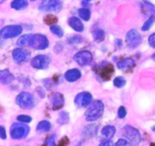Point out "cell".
<instances>
[{
    "instance_id": "b9f144b4",
    "label": "cell",
    "mask_w": 155,
    "mask_h": 146,
    "mask_svg": "<svg viewBox=\"0 0 155 146\" xmlns=\"http://www.w3.org/2000/svg\"><path fill=\"white\" fill-rule=\"evenodd\" d=\"M115 43H116L117 45V46L120 47V48L123 46V42H122V40H121V39H117L116 40H115Z\"/></svg>"
},
{
    "instance_id": "74e56055",
    "label": "cell",
    "mask_w": 155,
    "mask_h": 146,
    "mask_svg": "<svg viewBox=\"0 0 155 146\" xmlns=\"http://www.w3.org/2000/svg\"><path fill=\"white\" fill-rule=\"evenodd\" d=\"M0 137L2 139L5 140L7 139V134H6V130L3 126L0 127Z\"/></svg>"
},
{
    "instance_id": "484cf974",
    "label": "cell",
    "mask_w": 155,
    "mask_h": 146,
    "mask_svg": "<svg viewBox=\"0 0 155 146\" xmlns=\"http://www.w3.org/2000/svg\"><path fill=\"white\" fill-rule=\"evenodd\" d=\"M50 30H51V32L53 34L57 36L58 37H62L64 36V30H62V28L60 26L56 25V24L51 25L50 27Z\"/></svg>"
},
{
    "instance_id": "f35d334b",
    "label": "cell",
    "mask_w": 155,
    "mask_h": 146,
    "mask_svg": "<svg viewBox=\"0 0 155 146\" xmlns=\"http://www.w3.org/2000/svg\"><path fill=\"white\" fill-rule=\"evenodd\" d=\"M20 81L22 83H24V86L26 87H29V86H31V82L29 80V78H26V77H23V78L20 79Z\"/></svg>"
},
{
    "instance_id": "f1b7e54d",
    "label": "cell",
    "mask_w": 155,
    "mask_h": 146,
    "mask_svg": "<svg viewBox=\"0 0 155 146\" xmlns=\"http://www.w3.org/2000/svg\"><path fill=\"white\" fill-rule=\"evenodd\" d=\"M127 81L123 77H117L114 80V86L117 88H123L125 86Z\"/></svg>"
},
{
    "instance_id": "d4e9b609",
    "label": "cell",
    "mask_w": 155,
    "mask_h": 146,
    "mask_svg": "<svg viewBox=\"0 0 155 146\" xmlns=\"http://www.w3.org/2000/svg\"><path fill=\"white\" fill-rule=\"evenodd\" d=\"M79 16L81 18L85 21H89L91 18V12L89 9L86 8H82L78 10Z\"/></svg>"
},
{
    "instance_id": "5b68a950",
    "label": "cell",
    "mask_w": 155,
    "mask_h": 146,
    "mask_svg": "<svg viewBox=\"0 0 155 146\" xmlns=\"http://www.w3.org/2000/svg\"><path fill=\"white\" fill-rule=\"evenodd\" d=\"M94 72L96 74L98 79H101L102 81L110 80L112 75L114 72V68L111 64L104 63L96 65L94 68Z\"/></svg>"
},
{
    "instance_id": "d6986e66",
    "label": "cell",
    "mask_w": 155,
    "mask_h": 146,
    "mask_svg": "<svg viewBox=\"0 0 155 146\" xmlns=\"http://www.w3.org/2000/svg\"><path fill=\"white\" fill-rule=\"evenodd\" d=\"M68 24L70 27L74 30L75 31L79 32H83L84 30V25L82 23V21L79 19L77 17H71L68 19Z\"/></svg>"
},
{
    "instance_id": "d590c367",
    "label": "cell",
    "mask_w": 155,
    "mask_h": 146,
    "mask_svg": "<svg viewBox=\"0 0 155 146\" xmlns=\"http://www.w3.org/2000/svg\"><path fill=\"white\" fill-rule=\"evenodd\" d=\"M36 92H37L38 95H39L40 98H45V90L42 89V87H41V86H38V87L36 88Z\"/></svg>"
},
{
    "instance_id": "277c9868",
    "label": "cell",
    "mask_w": 155,
    "mask_h": 146,
    "mask_svg": "<svg viewBox=\"0 0 155 146\" xmlns=\"http://www.w3.org/2000/svg\"><path fill=\"white\" fill-rule=\"evenodd\" d=\"M30 131V127L25 123H15L11 126L10 136L12 139L20 140L28 136Z\"/></svg>"
},
{
    "instance_id": "7dc6e473",
    "label": "cell",
    "mask_w": 155,
    "mask_h": 146,
    "mask_svg": "<svg viewBox=\"0 0 155 146\" xmlns=\"http://www.w3.org/2000/svg\"><path fill=\"white\" fill-rule=\"evenodd\" d=\"M30 1H31V2H34V1H36V0H30Z\"/></svg>"
},
{
    "instance_id": "8fae6325",
    "label": "cell",
    "mask_w": 155,
    "mask_h": 146,
    "mask_svg": "<svg viewBox=\"0 0 155 146\" xmlns=\"http://www.w3.org/2000/svg\"><path fill=\"white\" fill-rule=\"evenodd\" d=\"M31 57V53L28 50L24 48H15L12 51V58L14 61L18 65L26 63L28 61Z\"/></svg>"
},
{
    "instance_id": "60d3db41",
    "label": "cell",
    "mask_w": 155,
    "mask_h": 146,
    "mask_svg": "<svg viewBox=\"0 0 155 146\" xmlns=\"http://www.w3.org/2000/svg\"><path fill=\"white\" fill-rule=\"evenodd\" d=\"M68 143H69V139H68V137H64L62 138L61 140L59 142V145H68Z\"/></svg>"
},
{
    "instance_id": "ffe728a7",
    "label": "cell",
    "mask_w": 155,
    "mask_h": 146,
    "mask_svg": "<svg viewBox=\"0 0 155 146\" xmlns=\"http://www.w3.org/2000/svg\"><path fill=\"white\" fill-rule=\"evenodd\" d=\"M27 0H13L11 3V8L17 11H21L25 9L28 6Z\"/></svg>"
},
{
    "instance_id": "7c38bea8",
    "label": "cell",
    "mask_w": 155,
    "mask_h": 146,
    "mask_svg": "<svg viewBox=\"0 0 155 146\" xmlns=\"http://www.w3.org/2000/svg\"><path fill=\"white\" fill-rule=\"evenodd\" d=\"M51 58L47 55H39L32 59L31 66L35 69L45 70L48 68Z\"/></svg>"
},
{
    "instance_id": "2e32d148",
    "label": "cell",
    "mask_w": 155,
    "mask_h": 146,
    "mask_svg": "<svg viewBox=\"0 0 155 146\" xmlns=\"http://www.w3.org/2000/svg\"><path fill=\"white\" fill-rule=\"evenodd\" d=\"M98 126L97 124H90L85 127L82 132V136L85 139H92L98 133Z\"/></svg>"
},
{
    "instance_id": "52a82bcc",
    "label": "cell",
    "mask_w": 155,
    "mask_h": 146,
    "mask_svg": "<svg viewBox=\"0 0 155 146\" xmlns=\"http://www.w3.org/2000/svg\"><path fill=\"white\" fill-rule=\"evenodd\" d=\"M123 136L127 139L133 145H139L142 140V136L137 129L130 125H126L122 129Z\"/></svg>"
},
{
    "instance_id": "cb8c5ba5",
    "label": "cell",
    "mask_w": 155,
    "mask_h": 146,
    "mask_svg": "<svg viewBox=\"0 0 155 146\" xmlns=\"http://www.w3.org/2000/svg\"><path fill=\"white\" fill-rule=\"evenodd\" d=\"M105 38V32L101 29H96L93 32V39L96 42H101Z\"/></svg>"
},
{
    "instance_id": "5bb4252c",
    "label": "cell",
    "mask_w": 155,
    "mask_h": 146,
    "mask_svg": "<svg viewBox=\"0 0 155 146\" xmlns=\"http://www.w3.org/2000/svg\"><path fill=\"white\" fill-rule=\"evenodd\" d=\"M50 100H51V105H52L53 111L60 110L64 105V97L63 94L60 93V92H55L53 94L50 98Z\"/></svg>"
},
{
    "instance_id": "44dd1931",
    "label": "cell",
    "mask_w": 155,
    "mask_h": 146,
    "mask_svg": "<svg viewBox=\"0 0 155 146\" xmlns=\"http://www.w3.org/2000/svg\"><path fill=\"white\" fill-rule=\"evenodd\" d=\"M51 129V124L48 121H42L36 126V131L38 133H48Z\"/></svg>"
},
{
    "instance_id": "4316f807",
    "label": "cell",
    "mask_w": 155,
    "mask_h": 146,
    "mask_svg": "<svg viewBox=\"0 0 155 146\" xmlns=\"http://www.w3.org/2000/svg\"><path fill=\"white\" fill-rule=\"evenodd\" d=\"M84 38L80 35H74L68 39V42L69 44H80L83 42Z\"/></svg>"
},
{
    "instance_id": "9a60e30c",
    "label": "cell",
    "mask_w": 155,
    "mask_h": 146,
    "mask_svg": "<svg viewBox=\"0 0 155 146\" xmlns=\"http://www.w3.org/2000/svg\"><path fill=\"white\" fill-rule=\"evenodd\" d=\"M135 65H136V62H135L134 59L131 58H124L120 61L117 66L118 69L120 71H128L133 69Z\"/></svg>"
},
{
    "instance_id": "1f68e13d",
    "label": "cell",
    "mask_w": 155,
    "mask_h": 146,
    "mask_svg": "<svg viewBox=\"0 0 155 146\" xmlns=\"http://www.w3.org/2000/svg\"><path fill=\"white\" fill-rule=\"evenodd\" d=\"M127 114V109L124 106H120L118 109V112H117V116L120 119H124V118H126Z\"/></svg>"
},
{
    "instance_id": "603a6c76",
    "label": "cell",
    "mask_w": 155,
    "mask_h": 146,
    "mask_svg": "<svg viewBox=\"0 0 155 146\" xmlns=\"http://www.w3.org/2000/svg\"><path fill=\"white\" fill-rule=\"evenodd\" d=\"M70 121L69 113L65 111H62L59 113L57 119V123L59 125H66Z\"/></svg>"
},
{
    "instance_id": "8d00e7d4",
    "label": "cell",
    "mask_w": 155,
    "mask_h": 146,
    "mask_svg": "<svg viewBox=\"0 0 155 146\" xmlns=\"http://www.w3.org/2000/svg\"><path fill=\"white\" fill-rule=\"evenodd\" d=\"M148 43H149L150 46L155 48V33H152L149 36V38H148Z\"/></svg>"
},
{
    "instance_id": "ac0fdd59",
    "label": "cell",
    "mask_w": 155,
    "mask_h": 146,
    "mask_svg": "<svg viewBox=\"0 0 155 146\" xmlns=\"http://www.w3.org/2000/svg\"><path fill=\"white\" fill-rule=\"evenodd\" d=\"M15 76L7 69L0 71V83L3 85H8L15 80Z\"/></svg>"
},
{
    "instance_id": "6da1fadb",
    "label": "cell",
    "mask_w": 155,
    "mask_h": 146,
    "mask_svg": "<svg viewBox=\"0 0 155 146\" xmlns=\"http://www.w3.org/2000/svg\"><path fill=\"white\" fill-rule=\"evenodd\" d=\"M20 47H31L36 50H44L49 45L48 39L45 35L39 34H25L20 36L17 42Z\"/></svg>"
},
{
    "instance_id": "e0dca14e",
    "label": "cell",
    "mask_w": 155,
    "mask_h": 146,
    "mask_svg": "<svg viewBox=\"0 0 155 146\" xmlns=\"http://www.w3.org/2000/svg\"><path fill=\"white\" fill-rule=\"evenodd\" d=\"M82 77L81 71L77 68H73L67 71L64 74V78L67 81L71 82H76L78 80H80Z\"/></svg>"
},
{
    "instance_id": "8992f818",
    "label": "cell",
    "mask_w": 155,
    "mask_h": 146,
    "mask_svg": "<svg viewBox=\"0 0 155 146\" xmlns=\"http://www.w3.org/2000/svg\"><path fill=\"white\" fill-rule=\"evenodd\" d=\"M63 8V2L61 0H42L39 5V10L43 12L58 13Z\"/></svg>"
},
{
    "instance_id": "3957f363",
    "label": "cell",
    "mask_w": 155,
    "mask_h": 146,
    "mask_svg": "<svg viewBox=\"0 0 155 146\" xmlns=\"http://www.w3.org/2000/svg\"><path fill=\"white\" fill-rule=\"evenodd\" d=\"M16 103L21 108L24 110L32 109L36 104L34 95L28 92H22L16 97Z\"/></svg>"
},
{
    "instance_id": "83f0119b",
    "label": "cell",
    "mask_w": 155,
    "mask_h": 146,
    "mask_svg": "<svg viewBox=\"0 0 155 146\" xmlns=\"http://www.w3.org/2000/svg\"><path fill=\"white\" fill-rule=\"evenodd\" d=\"M43 21L47 25H54L58 22V18L53 15H48L44 18Z\"/></svg>"
},
{
    "instance_id": "836d02e7",
    "label": "cell",
    "mask_w": 155,
    "mask_h": 146,
    "mask_svg": "<svg viewBox=\"0 0 155 146\" xmlns=\"http://www.w3.org/2000/svg\"><path fill=\"white\" fill-rule=\"evenodd\" d=\"M42 83H44V86L47 89H51L53 86V83L50 79L47 78V79H44L43 80H42Z\"/></svg>"
},
{
    "instance_id": "f6af8a7d",
    "label": "cell",
    "mask_w": 155,
    "mask_h": 146,
    "mask_svg": "<svg viewBox=\"0 0 155 146\" xmlns=\"http://www.w3.org/2000/svg\"><path fill=\"white\" fill-rule=\"evenodd\" d=\"M5 1H6V0H0V3H1V4H2V3L4 2Z\"/></svg>"
},
{
    "instance_id": "7402d4cb",
    "label": "cell",
    "mask_w": 155,
    "mask_h": 146,
    "mask_svg": "<svg viewBox=\"0 0 155 146\" xmlns=\"http://www.w3.org/2000/svg\"><path fill=\"white\" fill-rule=\"evenodd\" d=\"M116 131V128L114 126L107 125L103 127V129L101 130V135L107 139H111L114 136Z\"/></svg>"
},
{
    "instance_id": "4dcf8cb0",
    "label": "cell",
    "mask_w": 155,
    "mask_h": 146,
    "mask_svg": "<svg viewBox=\"0 0 155 146\" xmlns=\"http://www.w3.org/2000/svg\"><path fill=\"white\" fill-rule=\"evenodd\" d=\"M17 120H18L19 122L28 124V123H30L32 121V118L30 116H28V115L21 114L18 115V116L17 117Z\"/></svg>"
},
{
    "instance_id": "f546056e",
    "label": "cell",
    "mask_w": 155,
    "mask_h": 146,
    "mask_svg": "<svg viewBox=\"0 0 155 146\" xmlns=\"http://www.w3.org/2000/svg\"><path fill=\"white\" fill-rule=\"evenodd\" d=\"M154 16H151L145 23H144L143 26L142 27V31H147V30H149L151 27H152L153 24H154Z\"/></svg>"
},
{
    "instance_id": "e575fe53",
    "label": "cell",
    "mask_w": 155,
    "mask_h": 146,
    "mask_svg": "<svg viewBox=\"0 0 155 146\" xmlns=\"http://www.w3.org/2000/svg\"><path fill=\"white\" fill-rule=\"evenodd\" d=\"M130 142L129 140H127V139H120L117 141V142L115 143L114 145L116 146H126V145H130Z\"/></svg>"
},
{
    "instance_id": "9c48e42d",
    "label": "cell",
    "mask_w": 155,
    "mask_h": 146,
    "mask_svg": "<svg viewBox=\"0 0 155 146\" xmlns=\"http://www.w3.org/2000/svg\"><path fill=\"white\" fill-rule=\"evenodd\" d=\"M126 42L127 46L131 48H136L142 43V36L138 30L132 29L126 35Z\"/></svg>"
},
{
    "instance_id": "7bdbcfd3",
    "label": "cell",
    "mask_w": 155,
    "mask_h": 146,
    "mask_svg": "<svg viewBox=\"0 0 155 146\" xmlns=\"http://www.w3.org/2000/svg\"><path fill=\"white\" fill-rule=\"evenodd\" d=\"M151 58H152L153 61H155V53L154 55H152V56H151Z\"/></svg>"
},
{
    "instance_id": "7a4b0ae2",
    "label": "cell",
    "mask_w": 155,
    "mask_h": 146,
    "mask_svg": "<svg viewBox=\"0 0 155 146\" xmlns=\"http://www.w3.org/2000/svg\"><path fill=\"white\" fill-rule=\"evenodd\" d=\"M104 111V103L100 100H96V101L92 102V104L86 111V114H85L86 120L89 122L98 121L102 117Z\"/></svg>"
},
{
    "instance_id": "d6a6232c",
    "label": "cell",
    "mask_w": 155,
    "mask_h": 146,
    "mask_svg": "<svg viewBox=\"0 0 155 146\" xmlns=\"http://www.w3.org/2000/svg\"><path fill=\"white\" fill-rule=\"evenodd\" d=\"M57 136L56 134L51 135V136L48 138L45 142V145H49V146H54L55 145V139Z\"/></svg>"
},
{
    "instance_id": "bcb514c9",
    "label": "cell",
    "mask_w": 155,
    "mask_h": 146,
    "mask_svg": "<svg viewBox=\"0 0 155 146\" xmlns=\"http://www.w3.org/2000/svg\"><path fill=\"white\" fill-rule=\"evenodd\" d=\"M85 1H86V2H90V1H92V0H85Z\"/></svg>"
},
{
    "instance_id": "4fadbf2b",
    "label": "cell",
    "mask_w": 155,
    "mask_h": 146,
    "mask_svg": "<svg viewBox=\"0 0 155 146\" xmlns=\"http://www.w3.org/2000/svg\"><path fill=\"white\" fill-rule=\"evenodd\" d=\"M74 60L81 67H86L92 63L93 55L89 51H80L76 53L74 56Z\"/></svg>"
},
{
    "instance_id": "ee69618b",
    "label": "cell",
    "mask_w": 155,
    "mask_h": 146,
    "mask_svg": "<svg viewBox=\"0 0 155 146\" xmlns=\"http://www.w3.org/2000/svg\"><path fill=\"white\" fill-rule=\"evenodd\" d=\"M151 130H152V131L154 132V133H155V126H154V127H152V129H151Z\"/></svg>"
},
{
    "instance_id": "30bf717a",
    "label": "cell",
    "mask_w": 155,
    "mask_h": 146,
    "mask_svg": "<svg viewBox=\"0 0 155 146\" xmlns=\"http://www.w3.org/2000/svg\"><path fill=\"white\" fill-rule=\"evenodd\" d=\"M92 102V95L89 92H82L74 98V104L78 108H86Z\"/></svg>"
},
{
    "instance_id": "ab89813d",
    "label": "cell",
    "mask_w": 155,
    "mask_h": 146,
    "mask_svg": "<svg viewBox=\"0 0 155 146\" xmlns=\"http://www.w3.org/2000/svg\"><path fill=\"white\" fill-rule=\"evenodd\" d=\"M100 146H110V145H113V142L110 140V139H105V140L102 141V142L100 143Z\"/></svg>"
},
{
    "instance_id": "ba28073f",
    "label": "cell",
    "mask_w": 155,
    "mask_h": 146,
    "mask_svg": "<svg viewBox=\"0 0 155 146\" xmlns=\"http://www.w3.org/2000/svg\"><path fill=\"white\" fill-rule=\"evenodd\" d=\"M23 31V27L21 25H8L3 27L0 31V36L2 39H8L17 37Z\"/></svg>"
}]
</instances>
